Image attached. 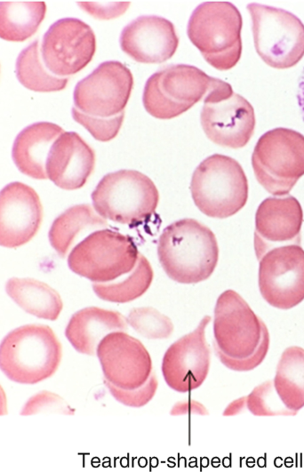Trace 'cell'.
<instances>
[{
	"instance_id": "cell-3",
	"label": "cell",
	"mask_w": 304,
	"mask_h": 472,
	"mask_svg": "<svg viewBox=\"0 0 304 472\" xmlns=\"http://www.w3.org/2000/svg\"><path fill=\"white\" fill-rule=\"evenodd\" d=\"M157 255L166 275L180 284H196L208 279L219 259L213 232L194 219L172 222L158 239Z\"/></svg>"
},
{
	"instance_id": "cell-9",
	"label": "cell",
	"mask_w": 304,
	"mask_h": 472,
	"mask_svg": "<svg viewBox=\"0 0 304 472\" xmlns=\"http://www.w3.org/2000/svg\"><path fill=\"white\" fill-rule=\"evenodd\" d=\"M252 164L258 182L274 196L288 194L304 175V135L275 128L260 137Z\"/></svg>"
},
{
	"instance_id": "cell-15",
	"label": "cell",
	"mask_w": 304,
	"mask_h": 472,
	"mask_svg": "<svg viewBox=\"0 0 304 472\" xmlns=\"http://www.w3.org/2000/svg\"><path fill=\"white\" fill-rule=\"evenodd\" d=\"M204 316L196 329L173 342L162 360V373L173 390L186 393L199 388L205 380L211 364V351L205 330L211 322Z\"/></svg>"
},
{
	"instance_id": "cell-19",
	"label": "cell",
	"mask_w": 304,
	"mask_h": 472,
	"mask_svg": "<svg viewBox=\"0 0 304 472\" xmlns=\"http://www.w3.org/2000/svg\"><path fill=\"white\" fill-rule=\"evenodd\" d=\"M122 51L141 63H162L173 56L179 37L165 18L143 15L127 24L120 35Z\"/></svg>"
},
{
	"instance_id": "cell-22",
	"label": "cell",
	"mask_w": 304,
	"mask_h": 472,
	"mask_svg": "<svg viewBox=\"0 0 304 472\" xmlns=\"http://www.w3.org/2000/svg\"><path fill=\"white\" fill-rule=\"evenodd\" d=\"M127 324V319L118 311L87 307L71 316L65 335L77 352L94 356L99 343L107 334L124 332Z\"/></svg>"
},
{
	"instance_id": "cell-11",
	"label": "cell",
	"mask_w": 304,
	"mask_h": 472,
	"mask_svg": "<svg viewBox=\"0 0 304 472\" xmlns=\"http://www.w3.org/2000/svg\"><path fill=\"white\" fill-rule=\"evenodd\" d=\"M254 46L268 66L288 68L304 56V24L292 12L257 3L247 5Z\"/></svg>"
},
{
	"instance_id": "cell-12",
	"label": "cell",
	"mask_w": 304,
	"mask_h": 472,
	"mask_svg": "<svg viewBox=\"0 0 304 472\" xmlns=\"http://www.w3.org/2000/svg\"><path fill=\"white\" fill-rule=\"evenodd\" d=\"M200 121L210 140L231 148L244 147L255 127L254 110L251 103L220 79L204 99Z\"/></svg>"
},
{
	"instance_id": "cell-8",
	"label": "cell",
	"mask_w": 304,
	"mask_h": 472,
	"mask_svg": "<svg viewBox=\"0 0 304 472\" xmlns=\"http://www.w3.org/2000/svg\"><path fill=\"white\" fill-rule=\"evenodd\" d=\"M218 78L191 65L166 66L147 80L142 95L146 111L158 119H171L191 108L210 92Z\"/></svg>"
},
{
	"instance_id": "cell-17",
	"label": "cell",
	"mask_w": 304,
	"mask_h": 472,
	"mask_svg": "<svg viewBox=\"0 0 304 472\" xmlns=\"http://www.w3.org/2000/svg\"><path fill=\"white\" fill-rule=\"evenodd\" d=\"M43 220L40 198L31 187L14 181L0 194V242L7 248L27 244L37 233Z\"/></svg>"
},
{
	"instance_id": "cell-27",
	"label": "cell",
	"mask_w": 304,
	"mask_h": 472,
	"mask_svg": "<svg viewBox=\"0 0 304 472\" xmlns=\"http://www.w3.org/2000/svg\"><path fill=\"white\" fill-rule=\"evenodd\" d=\"M15 73L19 82L27 89L50 92H59L67 86L68 78L53 75L44 65L39 40H36L24 48L19 54Z\"/></svg>"
},
{
	"instance_id": "cell-26",
	"label": "cell",
	"mask_w": 304,
	"mask_h": 472,
	"mask_svg": "<svg viewBox=\"0 0 304 472\" xmlns=\"http://www.w3.org/2000/svg\"><path fill=\"white\" fill-rule=\"evenodd\" d=\"M43 1H1L0 36L2 39L22 42L31 37L44 19Z\"/></svg>"
},
{
	"instance_id": "cell-6",
	"label": "cell",
	"mask_w": 304,
	"mask_h": 472,
	"mask_svg": "<svg viewBox=\"0 0 304 472\" xmlns=\"http://www.w3.org/2000/svg\"><path fill=\"white\" fill-rule=\"evenodd\" d=\"M190 192L196 207L205 215L225 219L238 212L248 198V181L234 158L214 154L193 172Z\"/></svg>"
},
{
	"instance_id": "cell-33",
	"label": "cell",
	"mask_w": 304,
	"mask_h": 472,
	"mask_svg": "<svg viewBox=\"0 0 304 472\" xmlns=\"http://www.w3.org/2000/svg\"><path fill=\"white\" fill-rule=\"evenodd\" d=\"M77 5L96 19L110 20L122 15L129 7L130 2L78 1Z\"/></svg>"
},
{
	"instance_id": "cell-2",
	"label": "cell",
	"mask_w": 304,
	"mask_h": 472,
	"mask_svg": "<svg viewBox=\"0 0 304 472\" xmlns=\"http://www.w3.org/2000/svg\"><path fill=\"white\" fill-rule=\"evenodd\" d=\"M265 323L234 290L217 299L213 319V347L220 361L236 372H248L260 365L269 348Z\"/></svg>"
},
{
	"instance_id": "cell-14",
	"label": "cell",
	"mask_w": 304,
	"mask_h": 472,
	"mask_svg": "<svg viewBox=\"0 0 304 472\" xmlns=\"http://www.w3.org/2000/svg\"><path fill=\"white\" fill-rule=\"evenodd\" d=\"M96 37L92 28L76 18L55 21L40 44L42 60L55 76L68 77L82 70L92 60Z\"/></svg>"
},
{
	"instance_id": "cell-18",
	"label": "cell",
	"mask_w": 304,
	"mask_h": 472,
	"mask_svg": "<svg viewBox=\"0 0 304 472\" xmlns=\"http://www.w3.org/2000/svg\"><path fill=\"white\" fill-rule=\"evenodd\" d=\"M303 211L292 196L268 197L255 214L254 249L260 260L279 244L300 243Z\"/></svg>"
},
{
	"instance_id": "cell-4",
	"label": "cell",
	"mask_w": 304,
	"mask_h": 472,
	"mask_svg": "<svg viewBox=\"0 0 304 472\" xmlns=\"http://www.w3.org/2000/svg\"><path fill=\"white\" fill-rule=\"evenodd\" d=\"M62 347L52 329L31 324L11 331L0 346V366L11 380L20 384L41 382L57 371Z\"/></svg>"
},
{
	"instance_id": "cell-21",
	"label": "cell",
	"mask_w": 304,
	"mask_h": 472,
	"mask_svg": "<svg viewBox=\"0 0 304 472\" xmlns=\"http://www.w3.org/2000/svg\"><path fill=\"white\" fill-rule=\"evenodd\" d=\"M64 132L51 122L34 123L21 130L14 140L12 156L20 172L36 180L48 179L46 160L51 147Z\"/></svg>"
},
{
	"instance_id": "cell-29",
	"label": "cell",
	"mask_w": 304,
	"mask_h": 472,
	"mask_svg": "<svg viewBox=\"0 0 304 472\" xmlns=\"http://www.w3.org/2000/svg\"><path fill=\"white\" fill-rule=\"evenodd\" d=\"M126 319L139 334L150 340L167 339L174 329L172 320L152 307L134 308Z\"/></svg>"
},
{
	"instance_id": "cell-30",
	"label": "cell",
	"mask_w": 304,
	"mask_h": 472,
	"mask_svg": "<svg viewBox=\"0 0 304 472\" xmlns=\"http://www.w3.org/2000/svg\"><path fill=\"white\" fill-rule=\"evenodd\" d=\"M246 407L255 416L295 415L287 409L278 396L273 380L256 386L246 396Z\"/></svg>"
},
{
	"instance_id": "cell-16",
	"label": "cell",
	"mask_w": 304,
	"mask_h": 472,
	"mask_svg": "<svg viewBox=\"0 0 304 472\" xmlns=\"http://www.w3.org/2000/svg\"><path fill=\"white\" fill-rule=\"evenodd\" d=\"M96 355L104 379L124 389L143 386L153 372L152 359L145 346L123 331L107 334L99 343Z\"/></svg>"
},
{
	"instance_id": "cell-1",
	"label": "cell",
	"mask_w": 304,
	"mask_h": 472,
	"mask_svg": "<svg viewBox=\"0 0 304 472\" xmlns=\"http://www.w3.org/2000/svg\"><path fill=\"white\" fill-rule=\"evenodd\" d=\"M132 86V74L122 62L100 63L75 87L73 119L95 140H113L123 124Z\"/></svg>"
},
{
	"instance_id": "cell-7",
	"label": "cell",
	"mask_w": 304,
	"mask_h": 472,
	"mask_svg": "<svg viewBox=\"0 0 304 472\" xmlns=\"http://www.w3.org/2000/svg\"><path fill=\"white\" fill-rule=\"evenodd\" d=\"M91 197L93 208L102 218L138 225L155 212L159 193L147 175L123 169L103 176Z\"/></svg>"
},
{
	"instance_id": "cell-36",
	"label": "cell",
	"mask_w": 304,
	"mask_h": 472,
	"mask_svg": "<svg viewBox=\"0 0 304 472\" xmlns=\"http://www.w3.org/2000/svg\"><path fill=\"white\" fill-rule=\"evenodd\" d=\"M297 100L301 116L304 121V68L299 82Z\"/></svg>"
},
{
	"instance_id": "cell-23",
	"label": "cell",
	"mask_w": 304,
	"mask_h": 472,
	"mask_svg": "<svg viewBox=\"0 0 304 472\" xmlns=\"http://www.w3.org/2000/svg\"><path fill=\"white\" fill-rule=\"evenodd\" d=\"M9 297L24 311L38 318L54 321L63 308L59 292L33 278H10L5 284Z\"/></svg>"
},
{
	"instance_id": "cell-5",
	"label": "cell",
	"mask_w": 304,
	"mask_h": 472,
	"mask_svg": "<svg viewBox=\"0 0 304 472\" xmlns=\"http://www.w3.org/2000/svg\"><path fill=\"white\" fill-rule=\"evenodd\" d=\"M242 16L229 2L200 4L192 12L187 28L191 43L214 68L228 70L242 53Z\"/></svg>"
},
{
	"instance_id": "cell-32",
	"label": "cell",
	"mask_w": 304,
	"mask_h": 472,
	"mask_svg": "<svg viewBox=\"0 0 304 472\" xmlns=\"http://www.w3.org/2000/svg\"><path fill=\"white\" fill-rule=\"evenodd\" d=\"M104 383L117 402L130 407H142L147 404L154 397L158 386V380L154 371L148 380L135 389L118 388L106 379H104Z\"/></svg>"
},
{
	"instance_id": "cell-20",
	"label": "cell",
	"mask_w": 304,
	"mask_h": 472,
	"mask_svg": "<svg viewBox=\"0 0 304 472\" xmlns=\"http://www.w3.org/2000/svg\"><path fill=\"white\" fill-rule=\"evenodd\" d=\"M95 153L75 132H64L51 147L46 173L57 187L74 190L82 188L93 172Z\"/></svg>"
},
{
	"instance_id": "cell-24",
	"label": "cell",
	"mask_w": 304,
	"mask_h": 472,
	"mask_svg": "<svg viewBox=\"0 0 304 472\" xmlns=\"http://www.w3.org/2000/svg\"><path fill=\"white\" fill-rule=\"evenodd\" d=\"M106 226L107 221L90 204H77L54 220L49 231V240L57 253L64 258L84 232Z\"/></svg>"
},
{
	"instance_id": "cell-35",
	"label": "cell",
	"mask_w": 304,
	"mask_h": 472,
	"mask_svg": "<svg viewBox=\"0 0 304 472\" xmlns=\"http://www.w3.org/2000/svg\"><path fill=\"white\" fill-rule=\"evenodd\" d=\"M246 407V396H241L231 402L224 410V416H234L240 413Z\"/></svg>"
},
{
	"instance_id": "cell-34",
	"label": "cell",
	"mask_w": 304,
	"mask_h": 472,
	"mask_svg": "<svg viewBox=\"0 0 304 472\" xmlns=\"http://www.w3.org/2000/svg\"><path fill=\"white\" fill-rule=\"evenodd\" d=\"M170 414L172 416L188 414L208 415L209 412L203 404L188 399L177 402L170 411Z\"/></svg>"
},
{
	"instance_id": "cell-10",
	"label": "cell",
	"mask_w": 304,
	"mask_h": 472,
	"mask_svg": "<svg viewBox=\"0 0 304 472\" xmlns=\"http://www.w3.org/2000/svg\"><path fill=\"white\" fill-rule=\"evenodd\" d=\"M140 252L132 238L111 229L97 230L70 252L68 268L93 283H109L135 268Z\"/></svg>"
},
{
	"instance_id": "cell-13",
	"label": "cell",
	"mask_w": 304,
	"mask_h": 472,
	"mask_svg": "<svg viewBox=\"0 0 304 472\" xmlns=\"http://www.w3.org/2000/svg\"><path fill=\"white\" fill-rule=\"evenodd\" d=\"M259 260V289L270 306L290 309L304 300L302 247L299 244L276 246Z\"/></svg>"
},
{
	"instance_id": "cell-28",
	"label": "cell",
	"mask_w": 304,
	"mask_h": 472,
	"mask_svg": "<svg viewBox=\"0 0 304 472\" xmlns=\"http://www.w3.org/2000/svg\"><path fill=\"white\" fill-rule=\"evenodd\" d=\"M154 277L152 267L147 258L140 253L138 262L129 276L119 282L93 283L92 289L101 300L126 303L143 295Z\"/></svg>"
},
{
	"instance_id": "cell-31",
	"label": "cell",
	"mask_w": 304,
	"mask_h": 472,
	"mask_svg": "<svg viewBox=\"0 0 304 472\" xmlns=\"http://www.w3.org/2000/svg\"><path fill=\"white\" fill-rule=\"evenodd\" d=\"M75 409L66 400L56 393L42 390L28 398L20 411L22 416L38 413H60L74 415Z\"/></svg>"
},
{
	"instance_id": "cell-25",
	"label": "cell",
	"mask_w": 304,
	"mask_h": 472,
	"mask_svg": "<svg viewBox=\"0 0 304 472\" xmlns=\"http://www.w3.org/2000/svg\"><path fill=\"white\" fill-rule=\"evenodd\" d=\"M273 383L287 409L297 413L304 407V348L292 346L283 351Z\"/></svg>"
}]
</instances>
